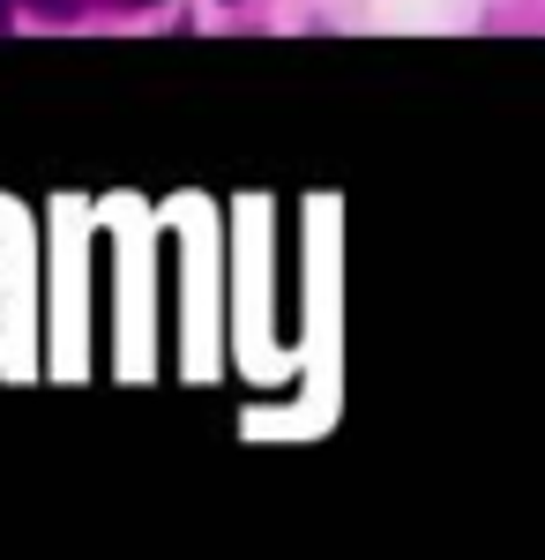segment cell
<instances>
[{
  "mask_svg": "<svg viewBox=\"0 0 545 560\" xmlns=\"http://www.w3.org/2000/svg\"><path fill=\"white\" fill-rule=\"evenodd\" d=\"M113 8H158V0H113Z\"/></svg>",
  "mask_w": 545,
  "mask_h": 560,
  "instance_id": "obj_1",
  "label": "cell"
},
{
  "mask_svg": "<svg viewBox=\"0 0 545 560\" xmlns=\"http://www.w3.org/2000/svg\"><path fill=\"white\" fill-rule=\"evenodd\" d=\"M31 8H53V0H31Z\"/></svg>",
  "mask_w": 545,
  "mask_h": 560,
  "instance_id": "obj_2",
  "label": "cell"
}]
</instances>
